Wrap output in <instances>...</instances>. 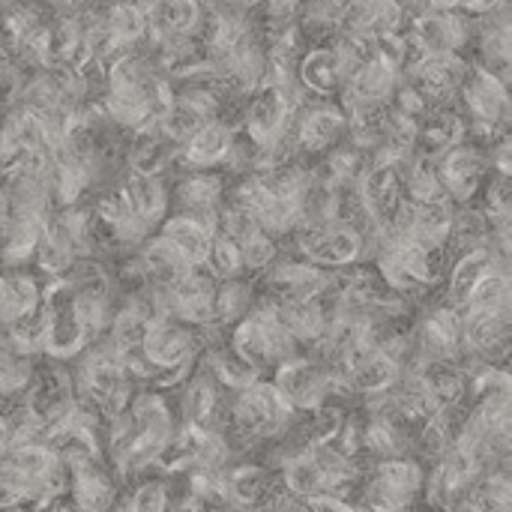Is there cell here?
<instances>
[{"instance_id":"6da1fadb","label":"cell","mask_w":512,"mask_h":512,"mask_svg":"<svg viewBox=\"0 0 512 512\" xmlns=\"http://www.w3.org/2000/svg\"><path fill=\"white\" fill-rule=\"evenodd\" d=\"M423 480V468L414 459H384L363 483V507L366 512H405L417 501Z\"/></svg>"},{"instance_id":"7a4b0ae2","label":"cell","mask_w":512,"mask_h":512,"mask_svg":"<svg viewBox=\"0 0 512 512\" xmlns=\"http://www.w3.org/2000/svg\"><path fill=\"white\" fill-rule=\"evenodd\" d=\"M294 411L279 399L273 384L255 381L231 405V423L243 432V438L261 441V438H279L294 423Z\"/></svg>"},{"instance_id":"3957f363","label":"cell","mask_w":512,"mask_h":512,"mask_svg":"<svg viewBox=\"0 0 512 512\" xmlns=\"http://www.w3.org/2000/svg\"><path fill=\"white\" fill-rule=\"evenodd\" d=\"M336 378L327 372V366L315 363V360H285L276 366V378H273V390L279 393V399L297 414V411H318L324 408L327 396L333 393Z\"/></svg>"},{"instance_id":"277c9868","label":"cell","mask_w":512,"mask_h":512,"mask_svg":"<svg viewBox=\"0 0 512 512\" xmlns=\"http://www.w3.org/2000/svg\"><path fill=\"white\" fill-rule=\"evenodd\" d=\"M297 249L303 261L315 267H348L363 258V237L342 225V222H327L315 228H297Z\"/></svg>"},{"instance_id":"5b68a950","label":"cell","mask_w":512,"mask_h":512,"mask_svg":"<svg viewBox=\"0 0 512 512\" xmlns=\"http://www.w3.org/2000/svg\"><path fill=\"white\" fill-rule=\"evenodd\" d=\"M438 159V180L447 192V198L453 201H471L480 189V183L486 180L489 171V153H483L474 144H456L450 150H444Z\"/></svg>"},{"instance_id":"8992f818","label":"cell","mask_w":512,"mask_h":512,"mask_svg":"<svg viewBox=\"0 0 512 512\" xmlns=\"http://www.w3.org/2000/svg\"><path fill=\"white\" fill-rule=\"evenodd\" d=\"M468 18L456 15L453 9H426L414 18L411 42L426 54H459V48L468 42Z\"/></svg>"},{"instance_id":"52a82bcc","label":"cell","mask_w":512,"mask_h":512,"mask_svg":"<svg viewBox=\"0 0 512 512\" xmlns=\"http://www.w3.org/2000/svg\"><path fill=\"white\" fill-rule=\"evenodd\" d=\"M294 147L306 153H330L348 135L345 111L327 102H318L294 117Z\"/></svg>"},{"instance_id":"ba28073f","label":"cell","mask_w":512,"mask_h":512,"mask_svg":"<svg viewBox=\"0 0 512 512\" xmlns=\"http://www.w3.org/2000/svg\"><path fill=\"white\" fill-rule=\"evenodd\" d=\"M297 81L306 93L330 96L336 90H345L348 84V69L342 63V54L336 45H318L312 48L297 69Z\"/></svg>"},{"instance_id":"9c48e42d","label":"cell","mask_w":512,"mask_h":512,"mask_svg":"<svg viewBox=\"0 0 512 512\" xmlns=\"http://www.w3.org/2000/svg\"><path fill=\"white\" fill-rule=\"evenodd\" d=\"M132 216L150 231L153 225H159L168 213V189L159 177H144V174H132L123 180L120 186Z\"/></svg>"},{"instance_id":"30bf717a","label":"cell","mask_w":512,"mask_h":512,"mask_svg":"<svg viewBox=\"0 0 512 512\" xmlns=\"http://www.w3.org/2000/svg\"><path fill=\"white\" fill-rule=\"evenodd\" d=\"M468 123L459 111L450 108H432L429 114H423L417 120V141L429 156H441L444 150L456 147L465 141Z\"/></svg>"},{"instance_id":"8fae6325","label":"cell","mask_w":512,"mask_h":512,"mask_svg":"<svg viewBox=\"0 0 512 512\" xmlns=\"http://www.w3.org/2000/svg\"><path fill=\"white\" fill-rule=\"evenodd\" d=\"M231 141H234V129L225 120H210L183 141V162L189 168H201V171L213 168V165L225 162Z\"/></svg>"},{"instance_id":"7c38bea8","label":"cell","mask_w":512,"mask_h":512,"mask_svg":"<svg viewBox=\"0 0 512 512\" xmlns=\"http://www.w3.org/2000/svg\"><path fill=\"white\" fill-rule=\"evenodd\" d=\"M192 267H201L207 261V252H210V240H213V231L207 225H201L198 219L186 216V213H174L171 219L162 222V231H159Z\"/></svg>"},{"instance_id":"4fadbf2b","label":"cell","mask_w":512,"mask_h":512,"mask_svg":"<svg viewBox=\"0 0 512 512\" xmlns=\"http://www.w3.org/2000/svg\"><path fill=\"white\" fill-rule=\"evenodd\" d=\"M495 267H501V264L495 261V255L486 246H477V249L462 252L459 261H456V267H453V273H450V300H453V306L462 309L465 300L471 297V291L480 285V279L489 276Z\"/></svg>"},{"instance_id":"5bb4252c","label":"cell","mask_w":512,"mask_h":512,"mask_svg":"<svg viewBox=\"0 0 512 512\" xmlns=\"http://www.w3.org/2000/svg\"><path fill=\"white\" fill-rule=\"evenodd\" d=\"M213 309L219 324H234L243 321L252 312V285L237 279H219L213 291Z\"/></svg>"},{"instance_id":"9a60e30c","label":"cell","mask_w":512,"mask_h":512,"mask_svg":"<svg viewBox=\"0 0 512 512\" xmlns=\"http://www.w3.org/2000/svg\"><path fill=\"white\" fill-rule=\"evenodd\" d=\"M114 504V512H171V495L162 480H144Z\"/></svg>"},{"instance_id":"2e32d148","label":"cell","mask_w":512,"mask_h":512,"mask_svg":"<svg viewBox=\"0 0 512 512\" xmlns=\"http://www.w3.org/2000/svg\"><path fill=\"white\" fill-rule=\"evenodd\" d=\"M204 267L216 276V279H237L243 273V255H240V243H234L228 234L216 231L210 240V252Z\"/></svg>"},{"instance_id":"e0dca14e","label":"cell","mask_w":512,"mask_h":512,"mask_svg":"<svg viewBox=\"0 0 512 512\" xmlns=\"http://www.w3.org/2000/svg\"><path fill=\"white\" fill-rule=\"evenodd\" d=\"M276 240L270 234H255L249 237L246 243H240V255H243V270H252V273H264L273 261H276Z\"/></svg>"},{"instance_id":"ac0fdd59","label":"cell","mask_w":512,"mask_h":512,"mask_svg":"<svg viewBox=\"0 0 512 512\" xmlns=\"http://www.w3.org/2000/svg\"><path fill=\"white\" fill-rule=\"evenodd\" d=\"M12 3H18V0H0V9H6V6H12Z\"/></svg>"}]
</instances>
